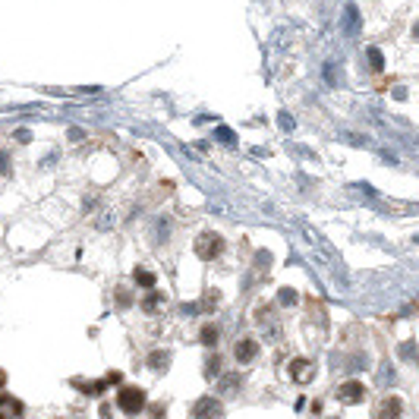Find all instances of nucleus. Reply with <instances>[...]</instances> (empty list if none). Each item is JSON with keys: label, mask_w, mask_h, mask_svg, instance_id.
I'll list each match as a JSON object with an SVG mask.
<instances>
[{"label": "nucleus", "mask_w": 419, "mask_h": 419, "mask_svg": "<svg viewBox=\"0 0 419 419\" xmlns=\"http://www.w3.org/2000/svg\"><path fill=\"white\" fill-rule=\"evenodd\" d=\"M117 406H120L123 413H129V416L142 413V410H145V391H142V388H133V385L120 388V394H117Z\"/></svg>", "instance_id": "nucleus-1"}, {"label": "nucleus", "mask_w": 419, "mask_h": 419, "mask_svg": "<svg viewBox=\"0 0 419 419\" xmlns=\"http://www.w3.org/2000/svg\"><path fill=\"white\" fill-rule=\"evenodd\" d=\"M366 394H369V388L363 385V381L350 378V381H344V385H338L334 397H338L341 403H347V406H356V403H363V400H366Z\"/></svg>", "instance_id": "nucleus-2"}, {"label": "nucleus", "mask_w": 419, "mask_h": 419, "mask_svg": "<svg viewBox=\"0 0 419 419\" xmlns=\"http://www.w3.org/2000/svg\"><path fill=\"white\" fill-rule=\"evenodd\" d=\"M221 249H224V239L218 233H202L196 239V256L202 262H211V259H218L221 256Z\"/></svg>", "instance_id": "nucleus-3"}, {"label": "nucleus", "mask_w": 419, "mask_h": 419, "mask_svg": "<svg viewBox=\"0 0 419 419\" xmlns=\"http://www.w3.org/2000/svg\"><path fill=\"white\" fill-rule=\"evenodd\" d=\"M290 378L299 381V385H309V381L315 378V363H312V359H306V356L290 359Z\"/></svg>", "instance_id": "nucleus-4"}, {"label": "nucleus", "mask_w": 419, "mask_h": 419, "mask_svg": "<svg viewBox=\"0 0 419 419\" xmlns=\"http://www.w3.org/2000/svg\"><path fill=\"white\" fill-rule=\"evenodd\" d=\"M400 416H403V400L397 394H385L375 410V419H400Z\"/></svg>", "instance_id": "nucleus-5"}, {"label": "nucleus", "mask_w": 419, "mask_h": 419, "mask_svg": "<svg viewBox=\"0 0 419 419\" xmlns=\"http://www.w3.org/2000/svg\"><path fill=\"white\" fill-rule=\"evenodd\" d=\"M193 419H221V400L218 397H202V400H196Z\"/></svg>", "instance_id": "nucleus-6"}, {"label": "nucleus", "mask_w": 419, "mask_h": 419, "mask_svg": "<svg viewBox=\"0 0 419 419\" xmlns=\"http://www.w3.org/2000/svg\"><path fill=\"white\" fill-rule=\"evenodd\" d=\"M256 356H259V341H253V338H243V341H236V347H233V359H236L239 366L253 363Z\"/></svg>", "instance_id": "nucleus-7"}, {"label": "nucleus", "mask_w": 419, "mask_h": 419, "mask_svg": "<svg viewBox=\"0 0 419 419\" xmlns=\"http://www.w3.org/2000/svg\"><path fill=\"white\" fill-rule=\"evenodd\" d=\"M218 338H221L218 325H211V321H208V325H202V331H199V341L205 344V347H214V344H218Z\"/></svg>", "instance_id": "nucleus-8"}, {"label": "nucleus", "mask_w": 419, "mask_h": 419, "mask_svg": "<svg viewBox=\"0 0 419 419\" xmlns=\"http://www.w3.org/2000/svg\"><path fill=\"white\" fill-rule=\"evenodd\" d=\"M344 29H347V35H356V29H359V13H356V7H347Z\"/></svg>", "instance_id": "nucleus-9"}, {"label": "nucleus", "mask_w": 419, "mask_h": 419, "mask_svg": "<svg viewBox=\"0 0 419 419\" xmlns=\"http://www.w3.org/2000/svg\"><path fill=\"white\" fill-rule=\"evenodd\" d=\"M239 381H243L239 375H224V378H221V385H218V391H221V394H233V391L239 388Z\"/></svg>", "instance_id": "nucleus-10"}, {"label": "nucleus", "mask_w": 419, "mask_h": 419, "mask_svg": "<svg viewBox=\"0 0 419 419\" xmlns=\"http://www.w3.org/2000/svg\"><path fill=\"white\" fill-rule=\"evenodd\" d=\"M158 306H164V296H161V293H154V290H151L145 299H142V309H145V312H154Z\"/></svg>", "instance_id": "nucleus-11"}, {"label": "nucleus", "mask_w": 419, "mask_h": 419, "mask_svg": "<svg viewBox=\"0 0 419 419\" xmlns=\"http://www.w3.org/2000/svg\"><path fill=\"white\" fill-rule=\"evenodd\" d=\"M167 363H171V353H151V356H148V366H151V369H158V372H161Z\"/></svg>", "instance_id": "nucleus-12"}, {"label": "nucleus", "mask_w": 419, "mask_h": 419, "mask_svg": "<svg viewBox=\"0 0 419 419\" xmlns=\"http://www.w3.org/2000/svg\"><path fill=\"white\" fill-rule=\"evenodd\" d=\"M136 284H139V287H148V290H151V287H154V274L145 271V268H139V271H136Z\"/></svg>", "instance_id": "nucleus-13"}, {"label": "nucleus", "mask_w": 419, "mask_h": 419, "mask_svg": "<svg viewBox=\"0 0 419 419\" xmlns=\"http://www.w3.org/2000/svg\"><path fill=\"white\" fill-rule=\"evenodd\" d=\"M0 406H4V410H7V406H10V410H13V413H22V403L19 400H10L7 397V394H0ZM0 419H7L4 413H0Z\"/></svg>", "instance_id": "nucleus-14"}, {"label": "nucleus", "mask_w": 419, "mask_h": 419, "mask_svg": "<svg viewBox=\"0 0 419 419\" xmlns=\"http://www.w3.org/2000/svg\"><path fill=\"white\" fill-rule=\"evenodd\" d=\"M205 375L214 378V375H221V356H211L208 363H205Z\"/></svg>", "instance_id": "nucleus-15"}, {"label": "nucleus", "mask_w": 419, "mask_h": 419, "mask_svg": "<svg viewBox=\"0 0 419 419\" xmlns=\"http://www.w3.org/2000/svg\"><path fill=\"white\" fill-rule=\"evenodd\" d=\"M366 57L372 60V69H381V66H385V60H381V51H378V47H369Z\"/></svg>", "instance_id": "nucleus-16"}, {"label": "nucleus", "mask_w": 419, "mask_h": 419, "mask_svg": "<svg viewBox=\"0 0 419 419\" xmlns=\"http://www.w3.org/2000/svg\"><path fill=\"white\" fill-rule=\"evenodd\" d=\"M281 303H287V306H290V303H296V290H290V287H284V290H281Z\"/></svg>", "instance_id": "nucleus-17"}, {"label": "nucleus", "mask_w": 419, "mask_h": 419, "mask_svg": "<svg viewBox=\"0 0 419 419\" xmlns=\"http://www.w3.org/2000/svg\"><path fill=\"white\" fill-rule=\"evenodd\" d=\"M117 303H120V306H129V296H126V290H123V287L117 290Z\"/></svg>", "instance_id": "nucleus-18"}, {"label": "nucleus", "mask_w": 419, "mask_h": 419, "mask_svg": "<svg viewBox=\"0 0 419 419\" xmlns=\"http://www.w3.org/2000/svg\"><path fill=\"white\" fill-rule=\"evenodd\" d=\"M0 385H7V372H4V369H0Z\"/></svg>", "instance_id": "nucleus-19"}, {"label": "nucleus", "mask_w": 419, "mask_h": 419, "mask_svg": "<svg viewBox=\"0 0 419 419\" xmlns=\"http://www.w3.org/2000/svg\"><path fill=\"white\" fill-rule=\"evenodd\" d=\"M416 35H419V22H416Z\"/></svg>", "instance_id": "nucleus-20"}]
</instances>
